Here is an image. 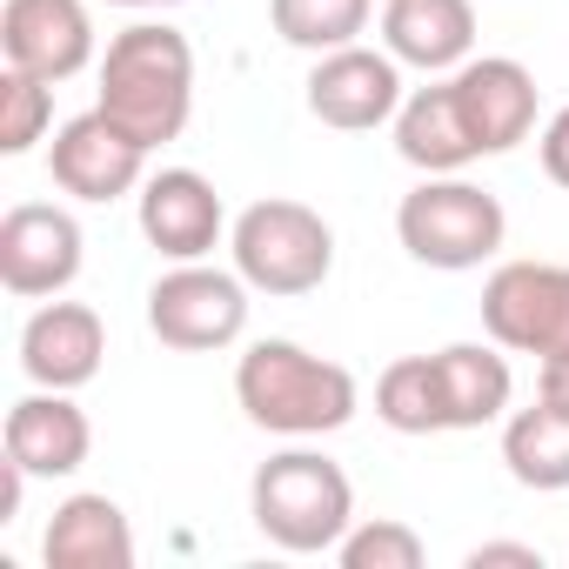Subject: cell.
Masks as SVG:
<instances>
[{
	"label": "cell",
	"instance_id": "26",
	"mask_svg": "<svg viewBox=\"0 0 569 569\" xmlns=\"http://www.w3.org/2000/svg\"><path fill=\"white\" fill-rule=\"evenodd\" d=\"M496 562L542 569V549H529V542H476V549H469V569H496Z\"/></svg>",
	"mask_w": 569,
	"mask_h": 569
},
{
	"label": "cell",
	"instance_id": "11",
	"mask_svg": "<svg viewBox=\"0 0 569 569\" xmlns=\"http://www.w3.org/2000/svg\"><path fill=\"white\" fill-rule=\"evenodd\" d=\"M396 68H402L396 54H369V48L322 54L316 74H309V114L322 128H342V134L396 121V108H402V74Z\"/></svg>",
	"mask_w": 569,
	"mask_h": 569
},
{
	"label": "cell",
	"instance_id": "5",
	"mask_svg": "<svg viewBox=\"0 0 569 569\" xmlns=\"http://www.w3.org/2000/svg\"><path fill=\"white\" fill-rule=\"evenodd\" d=\"M396 234H402V248H409L422 268H449V274H456V268H482V261L502 248L509 221H502V201H496L489 188L456 181V174H429L422 188L402 194Z\"/></svg>",
	"mask_w": 569,
	"mask_h": 569
},
{
	"label": "cell",
	"instance_id": "18",
	"mask_svg": "<svg viewBox=\"0 0 569 569\" xmlns=\"http://www.w3.org/2000/svg\"><path fill=\"white\" fill-rule=\"evenodd\" d=\"M48 569H134V529L108 496H68L41 536Z\"/></svg>",
	"mask_w": 569,
	"mask_h": 569
},
{
	"label": "cell",
	"instance_id": "6",
	"mask_svg": "<svg viewBox=\"0 0 569 569\" xmlns=\"http://www.w3.org/2000/svg\"><path fill=\"white\" fill-rule=\"evenodd\" d=\"M148 329L168 349H188V356L228 349L248 329V281L221 274V268H201V261H181L174 274H161L148 289Z\"/></svg>",
	"mask_w": 569,
	"mask_h": 569
},
{
	"label": "cell",
	"instance_id": "4",
	"mask_svg": "<svg viewBox=\"0 0 569 569\" xmlns=\"http://www.w3.org/2000/svg\"><path fill=\"white\" fill-rule=\"evenodd\" d=\"M234 274L261 296H309L336 268V234L302 201H254L234 214Z\"/></svg>",
	"mask_w": 569,
	"mask_h": 569
},
{
	"label": "cell",
	"instance_id": "25",
	"mask_svg": "<svg viewBox=\"0 0 569 569\" xmlns=\"http://www.w3.org/2000/svg\"><path fill=\"white\" fill-rule=\"evenodd\" d=\"M542 174L556 188H569V108H556L549 128H542Z\"/></svg>",
	"mask_w": 569,
	"mask_h": 569
},
{
	"label": "cell",
	"instance_id": "22",
	"mask_svg": "<svg viewBox=\"0 0 569 569\" xmlns=\"http://www.w3.org/2000/svg\"><path fill=\"white\" fill-rule=\"evenodd\" d=\"M268 21L289 48L336 54L356 48V34L369 28V0H268Z\"/></svg>",
	"mask_w": 569,
	"mask_h": 569
},
{
	"label": "cell",
	"instance_id": "19",
	"mask_svg": "<svg viewBox=\"0 0 569 569\" xmlns=\"http://www.w3.org/2000/svg\"><path fill=\"white\" fill-rule=\"evenodd\" d=\"M436 376H442V409H449V429H482L509 409V362L482 342H456L436 356Z\"/></svg>",
	"mask_w": 569,
	"mask_h": 569
},
{
	"label": "cell",
	"instance_id": "21",
	"mask_svg": "<svg viewBox=\"0 0 569 569\" xmlns=\"http://www.w3.org/2000/svg\"><path fill=\"white\" fill-rule=\"evenodd\" d=\"M376 416H382L396 436H436V429H449L436 356H402V362H389L382 382H376Z\"/></svg>",
	"mask_w": 569,
	"mask_h": 569
},
{
	"label": "cell",
	"instance_id": "20",
	"mask_svg": "<svg viewBox=\"0 0 569 569\" xmlns=\"http://www.w3.org/2000/svg\"><path fill=\"white\" fill-rule=\"evenodd\" d=\"M502 462H509V476L522 489H569V409L536 396V409L509 416Z\"/></svg>",
	"mask_w": 569,
	"mask_h": 569
},
{
	"label": "cell",
	"instance_id": "8",
	"mask_svg": "<svg viewBox=\"0 0 569 569\" xmlns=\"http://www.w3.org/2000/svg\"><path fill=\"white\" fill-rule=\"evenodd\" d=\"M48 168H54V181H61L74 201H121V194L141 188L148 148H141L114 114L88 108V114L61 121V134H54V148H48Z\"/></svg>",
	"mask_w": 569,
	"mask_h": 569
},
{
	"label": "cell",
	"instance_id": "15",
	"mask_svg": "<svg viewBox=\"0 0 569 569\" xmlns=\"http://www.w3.org/2000/svg\"><path fill=\"white\" fill-rule=\"evenodd\" d=\"M94 449V429L88 416L68 402V389H41V396H21L8 409V456L28 469V476H74Z\"/></svg>",
	"mask_w": 569,
	"mask_h": 569
},
{
	"label": "cell",
	"instance_id": "3",
	"mask_svg": "<svg viewBox=\"0 0 569 569\" xmlns=\"http://www.w3.org/2000/svg\"><path fill=\"white\" fill-rule=\"evenodd\" d=\"M248 509H254V529L289 549V556H316V549H336L349 529H356V489L349 476L316 456V449H281L254 469V489H248Z\"/></svg>",
	"mask_w": 569,
	"mask_h": 569
},
{
	"label": "cell",
	"instance_id": "24",
	"mask_svg": "<svg viewBox=\"0 0 569 569\" xmlns=\"http://www.w3.org/2000/svg\"><path fill=\"white\" fill-rule=\"evenodd\" d=\"M336 556H342V569H422V536L409 522L376 516V522H356L336 542Z\"/></svg>",
	"mask_w": 569,
	"mask_h": 569
},
{
	"label": "cell",
	"instance_id": "7",
	"mask_svg": "<svg viewBox=\"0 0 569 569\" xmlns=\"http://www.w3.org/2000/svg\"><path fill=\"white\" fill-rule=\"evenodd\" d=\"M482 329L516 356H562L569 349V268L562 261H509L482 289Z\"/></svg>",
	"mask_w": 569,
	"mask_h": 569
},
{
	"label": "cell",
	"instance_id": "16",
	"mask_svg": "<svg viewBox=\"0 0 569 569\" xmlns=\"http://www.w3.org/2000/svg\"><path fill=\"white\" fill-rule=\"evenodd\" d=\"M382 41L402 68H422V74L462 68L476 48V8L469 0H389Z\"/></svg>",
	"mask_w": 569,
	"mask_h": 569
},
{
	"label": "cell",
	"instance_id": "2",
	"mask_svg": "<svg viewBox=\"0 0 569 569\" xmlns=\"http://www.w3.org/2000/svg\"><path fill=\"white\" fill-rule=\"evenodd\" d=\"M234 396L248 422L274 436H329L356 416V376L342 362H322L302 342H274V336L241 356Z\"/></svg>",
	"mask_w": 569,
	"mask_h": 569
},
{
	"label": "cell",
	"instance_id": "9",
	"mask_svg": "<svg viewBox=\"0 0 569 569\" xmlns=\"http://www.w3.org/2000/svg\"><path fill=\"white\" fill-rule=\"evenodd\" d=\"M0 54L34 81H74L94 61V21L81 0H8L0 8Z\"/></svg>",
	"mask_w": 569,
	"mask_h": 569
},
{
	"label": "cell",
	"instance_id": "17",
	"mask_svg": "<svg viewBox=\"0 0 569 569\" xmlns=\"http://www.w3.org/2000/svg\"><path fill=\"white\" fill-rule=\"evenodd\" d=\"M396 154L422 174H462L482 148L462 121V101H456V81H436V88H416L402 108H396Z\"/></svg>",
	"mask_w": 569,
	"mask_h": 569
},
{
	"label": "cell",
	"instance_id": "12",
	"mask_svg": "<svg viewBox=\"0 0 569 569\" xmlns=\"http://www.w3.org/2000/svg\"><path fill=\"white\" fill-rule=\"evenodd\" d=\"M456 101L482 154H509L536 128V74L509 54H482L456 68Z\"/></svg>",
	"mask_w": 569,
	"mask_h": 569
},
{
	"label": "cell",
	"instance_id": "27",
	"mask_svg": "<svg viewBox=\"0 0 569 569\" xmlns=\"http://www.w3.org/2000/svg\"><path fill=\"white\" fill-rule=\"evenodd\" d=\"M536 396H542V402H556V409H569V349L542 362V376H536Z\"/></svg>",
	"mask_w": 569,
	"mask_h": 569
},
{
	"label": "cell",
	"instance_id": "13",
	"mask_svg": "<svg viewBox=\"0 0 569 569\" xmlns=\"http://www.w3.org/2000/svg\"><path fill=\"white\" fill-rule=\"evenodd\" d=\"M221 194L208 174L194 168H161L141 181V234L168 254V261H201L221 241Z\"/></svg>",
	"mask_w": 569,
	"mask_h": 569
},
{
	"label": "cell",
	"instance_id": "14",
	"mask_svg": "<svg viewBox=\"0 0 569 569\" xmlns=\"http://www.w3.org/2000/svg\"><path fill=\"white\" fill-rule=\"evenodd\" d=\"M101 356H108V329L81 302H48L21 329V369L34 389H81L101 376Z\"/></svg>",
	"mask_w": 569,
	"mask_h": 569
},
{
	"label": "cell",
	"instance_id": "1",
	"mask_svg": "<svg viewBox=\"0 0 569 569\" xmlns=\"http://www.w3.org/2000/svg\"><path fill=\"white\" fill-rule=\"evenodd\" d=\"M101 114H114L148 154L161 141H174L188 128V108H194V48L161 28V21H134L108 41L101 54Z\"/></svg>",
	"mask_w": 569,
	"mask_h": 569
},
{
	"label": "cell",
	"instance_id": "29",
	"mask_svg": "<svg viewBox=\"0 0 569 569\" xmlns=\"http://www.w3.org/2000/svg\"><path fill=\"white\" fill-rule=\"evenodd\" d=\"M114 8H181V0H114Z\"/></svg>",
	"mask_w": 569,
	"mask_h": 569
},
{
	"label": "cell",
	"instance_id": "10",
	"mask_svg": "<svg viewBox=\"0 0 569 569\" xmlns=\"http://www.w3.org/2000/svg\"><path fill=\"white\" fill-rule=\"evenodd\" d=\"M81 274V228L68 208L21 201L0 214V281L14 296H61Z\"/></svg>",
	"mask_w": 569,
	"mask_h": 569
},
{
	"label": "cell",
	"instance_id": "23",
	"mask_svg": "<svg viewBox=\"0 0 569 569\" xmlns=\"http://www.w3.org/2000/svg\"><path fill=\"white\" fill-rule=\"evenodd\" d=\"M48 121H54L48 81L8 68V81H0V154H28V148L48 134Z\"/></svg>",
	"mask_w": 569,
	"mask_h": 569
},
{
	"label": "cell",
	"instance_id": "28",
	"mask_svg": "<svg viewBox=\"0 0 569 569\" xmlns=\"http://www.w3.org/2000/svg\"><path fill=\"white\" fill-rule=\"evenodd\" d=\"M21 496H28V469L8 456V462H0V522H14V516H21Z\"/></svg>",
	"mask_w": 569,
	"mask_h": 569
}]
</instances>
